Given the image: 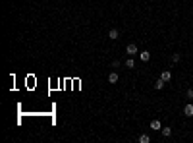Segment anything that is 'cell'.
I'll list each match as a JSON object with an SVG mask.
<instances>
[{
	"instance_id": "obj_1",
	"label": "cell",
	"mask_w": 193,
	"mask_h": 143,
	"mask_svg": "<svg viewBox=\"0 0 193 143\" xmlns=\"http://www.w3.org/2000/svg\"><path fill=\"white\" fill-rule=\"evenodd\" d=\"M137 52H139V48H137V45H133V43H129V45L126 46V54H128V56H135Z\"/></svg>"
},
{
	"instance_id": "obj_2",
	"label": "cell",
	"mask_w": 193,
	"mask_h": 143,
	"mask_svg": "<svg viewBox=\"0 0 193 143\" xmlns=\"http://www.w3.org/2000/svg\"><path fill=\"white\" fill-rule=\"evenodd\" d=\"M118 37H120V31H118V29H110L108 31V39L110 41H116Z\"/></svg>"
},
{
	"instance_id": "obj_3",
	"label": "cell",
	"mask_w": 193,
	"mask_h": 143,
	"mask_svg": "<svg viewBox=\"0 0 193 143\" xmlns=\"http://www.w3.org/2000/svg\"><path fill=\"white\" fill-rule=\"evenodd\" d=\"M118 79H120V76H118L116 72H112V74H108V83H118Z\"/></svg>"
},
{
	"instance_id": "obj_4",
	"label": "cell",
	"mask_w": 193,
	"mask_h": 143,
	"mask_svg": "<svg viewBox=\"0 0 193 143\" xmlns=\"http://www.w3.org/2000/svg\"><path fill=\"white\" fill-rule=\"evenodd\" d=\"M139 58H141L143 62H149V60H151V52H149V50H143V52H139Z\"/></svg>"
},
{
	"instance_id": "obj_5",
	"label": "cell",
	"mask_w": 193,
	"mask_h": 143,
	"mask_svg": "<svg viewBox=\"0 0 193 143\" xmlns=\"http://www.w3.org/2000/svg\"><path fill=\"white\" fill-rule=\"evenodd\" d=\"M160 78H162V79H164V81H166V83H168V81H170V79H172V72L164 70V72H162V74H160Z\"/></svg>"
},
{
	"instance_id": "obj_6",
	"label": "cell",
	"mask_w": 193,
	"mask_h": 143,
	"mask_svg": "<svg viewBox=\"0 0 193 143\" xmlns=\"http://www.w3.org/2000/svg\"><path fill=\"white\" fill-rule=\"evenodd\" d=\"M183 114L186 116H193V104H186L183 106Z\"/></svg>"
},
{
	"instance_id": "obj_7",
	"label": "cell",
	"mask_w": 193,
	"mask_h": 143,
	"mask_svg": "<svg viewBox=\"0 0 193 143\" xmlns=\"http://www.w3.org/2000/svg\"><path fill=\"white\" fill-rule=\"evenodd\" d=\"M160 133L164 137H170V136H172V128H168V126H166V128H160Z\"/></svg>"
},
{
	"instance_id": "obj_8",
	"label": "cell",
	"mask_w": 193,
	"mask_h": 143,
	"mask_svg": "<svg viewBox=\"0 0 193 143\" xmlns=\"http://www.w3.org/2000/svg\"><path fill=\"white\" fill-rule=\"evenodd\" d=\"M164 83H166V81H164V79H156V81H154V89H162V87H164Z\"/></svg>"
},
{
	"instance_id": "obj_9",
	"label": "cell",
	"mask_w": 193,
	"mask_h": 143,
	"mask_svg": "<svg viewBox=\"0 0 193 143\" xmlns=\"http://www.w3.org/2000/svg\"><path fill=\"white\" fill-rule=\"evenodd\" d=\"M149 141H151V136H147V133L139 136V143H149Z\"/></svg>"
},
{
	"instance_id": "obj_10",
	"label": "cell",
	"mask_w": 193,
	"mask_h": 143,
	"mask_svg": "<svg viewBox=\"0 0 193 143\" xmlns=\"http://www.w3.org/2000/svg\"><path fill=\"white\" fill-rule=\"evenodd\" d=\"M151 128H153V130H160L162 126H160V122H158V120H153V122H151Z\"/></svg>"
},
{
	"instance_id": "obj_11",
	"label": "cell",
	"mask_w": 193,
	"mask_h": 143,
	"mask_svg": "<svg viewBox=\"0 0 193 143\" xmlns=\"http://www.w3.org/2000/svg\"><path fill=\"white\" fill-rule=\"evenodd\" d=\"M126 68H135V60L131 58V56H129V58H128V62H126Z\"/></svg>"
},
{
	"instance_id": "obj_12",
	"label": "cell",
	"mask_w": 193,
	"mask_h": 143,
	"mask_svg": "<svg viewBox=\"0 0 193 143\" xmlns=\"http://www.w3.org/2000/svg\"><path fill=\"white\" fill-rule=\"evenodd\" d=\"M180 60H181V54H178V52L172 54V62H180Z\"/></svg>"
},
{
	"instance_id": "obj_13",
	"label": "cell",
	"mask_w": 193,
	"mask_h": 143,
	"mask_svg": "<svg viewBox=\"0 0 193 143\" xmlns=\"http://www.w3.org/2000/svg\"><path fill=\"white\" fill-rule=\"evenodd\" d=\"M186 95H187V99H193V89H187Z\"/></svg>"
}]
</instances>
